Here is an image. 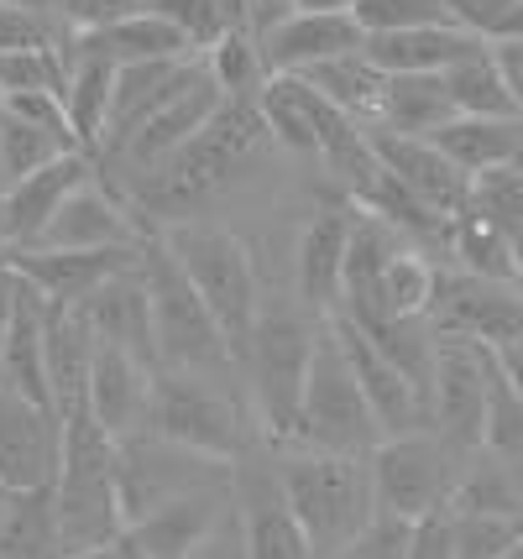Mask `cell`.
Wrapping results in <instances>:
<instances>
[{
  "label": "cell",
  "mask_w": 523,
  "mask_h": 559,
  "mask_svg": "<svg viewBox=\"0 0 523 559\" xmlns=\"http://www.w3.org/2000/svg\"><path fill=\"white\" fill-rule=\"evenodd\" d=\"M5 194H11V178H5V163H0V204H5Z\"/></svg>",
  "instance_id": "cell-51"
},
{
  "label": "cell",
  "mask_w": 523,
  "mask_h": 559,
  "mask_svg": "<svg viewBox=\"0 0 523 559\" xmlns=\"http://www.w3.org/2000/svg\"><path fill=\"white\" fill-rule=\"evenodd\" d=\"M69 22L52 16V11H26L0 0V58L5 52H26V48H69Z\"/></svg>",
  "instance_id": "cell-37"
},
{
  "label": "cell",
  "mask_w": 523,
  "mask_h": 559,
  "mask_svg": "<svg viewBox=\"0 0 523 559\" xmlns=\"http://www.w3.org/2000/svg\"><path fill=\"white\" fill-rule=\"evenodd\" d=\"M5 518H11V491L0 487V534H5Z\"/></svg>",
  "instance_id": "cell-50"
},
{
  "label": "cell",
  "mask_w": 523,
  "mask_h": 559,
  "mask_svg": "<svg viewBox=\"0 0 523 559\" xmlns=\"http://www.w3.org/2000/svg\"><path fill=\"white\" fill-rule=\"evenodd\" d=\"M492 382H498L492 345L466 341V335H440L429 408H435V435L450 439L461 455H476V450H482L487 408H492Z\"/></svg>",
  "instance_id": "cell-10"
},
{
  "label": "cell",
  "mask_w": 523,
  "mask_h": 559,
  "mask_svg": "<svg viewBox=\"0 0 523 559\" xmlns=\"http://www.w3.org/2000/svg\"><path fill=\"white\" fill-rule=\"evenodd\" d=\"M142 246H131V251H16V257H11V272H16L22 283H32L52 309H79V304H90L110 277H121V272L136 267V262H142Z\"/></svg>",
  "instance_id": "cell-18"
},
{
  "label": "cell",
  "mask_w": 523,
  "mask_h": 559,
  "mask_svg": "<svg viewBox=\"0 0 523 559\" xmlns=\"http://www.w3.org/2000/svg\"><path fill=\"white\" fill-rule=\"evenodd\" d=\"M142 277L152 298V335H157V366L163 371H194V377H225L236 371V350L225 341L215 314L204 309L194 283L183 277L163 230H152L142 246Z\"/></svg>",
  "instance_id": "cell-6"
},
{
  "label": "cell",
  "mask_w": 523,
  "mask_h": 559,
  "mask_svg": "<svg viewBox=\"0 0 523 559\" xmlns=\"http://www.w3.org/2000/svg\"><path fill=\"white\" fill-rule=\"evenodd\" d=\"M95 341L116 345V350H131L147 366H157V335H152V298H147V277H142V262L121 277H110L90 304H79ZM163 371V366H157Z\"/></svg>",
  "instance_id": "cell-21"
},
{
  "label": "cell",
  "mask_w": 523,
  "mask_h": 559,
  "mask_svg": "<svg viewBox=\"0 0 523 559\" xmlns=\"http://www.w3.org/2000/svg\"><path fill=\"white\" fill-rule=\"evenodd\" d=\"M472 455H461L450 439H440L435 429L403 439H382L372 450V491L377 512L399 518V523H419L429 512H445L455 502L461 471Z\"/></svg>",
  "instance_id": "cell-8"
},
{
  "label": "cell",
  "mask_w": 523,
  "mask_h": 559,
  "mask_svg": "<svg viewBox=\"0 0 523 559\" xmlns=\"http://www.w3.org/2000/svg\"><path fill=\"white\" fill-rule=\"evenodd\" d=\"M16 277V272H11ZM48 298L16 277V304H11V335H5V366H0V388L37 397L52 408V382H48ZM58 414V408H52Z\"/></svg>",
  "instance_id": "cell-22"
},
{
  "label": "cell",
  "mask_w": 523,
  "mask_h": 559,
  "mask_svg": "<svg viewBox=\"0 0 523 559\" xmlns=\"http://www.w3.org/2000/svg\"><path fill=\"white\" fill-rule=\"evenodd\" d=\"M482 450L508 465H523V392L502 377V366H498V382H492V408H487Z\"/></svg>",
  "instance_id": "cell-38"
},
{
  "label": "cell",
  "mask_w": 523,
  "mask_h": 559,
  "mask_svg": "<svg viewBox=\"0 0 523 559\" xmlns=\"http://www.w3.org/2000/svg\"><path fill=\"white\" fill-rule=\"evenodd\" d=\"M455 512H492V518H513L523 523V465H508L487 450H476L466 471H461V487H455Z\"/></svg>",
  "instance_id": "cell-31"
},
{
  "label": "cell",
  "mask_w": 523,
  "mask_h": 559,
  "mask_svg": "<svg viewBox=\"0 0 523 559\" xmlns=\"http://www.w3.org/2000/svg\"><path fill=\"white\" fill-rule=\"evenodd\" d=\"M189 559H247V544H241V518L230 512V518H225L221 528L204 538V544Z\"/></svg>",
  "instance_id": "cell-44"
},
{
  "label": "cell",
  "mask_w": 523,
  "mask_h": 559,
  "mask_svg": "<svg viewBox=\"0 0 523 559\" xmlns=\"http://www.w3.org/2000/svg\"><path fill=\"white\" fill-rule=\"evenodd\" d=\"M320 335H324V319L309 314L299 298H273L257 314L241 371H247L251 414H257V429H262L268 450H294L299 444L304 392H309Z\"/></svg>",
  "instance_id": "cell-1"
},
{
  "label": "cell",
  "mask_w": 523,
  "mask_h": 559,
  "mask_svg": "<svg viewBox=\"0 0 523 559\" xmlns=\"http://www.w3.org/2000/svg\"><path fill=\"white\" fill-rule=\"evenodd\" d=\"M157 230H163L174 262L194 283V293L204 298V309L215 314V324L225 330V341H230L236 361H241L251 330H257V314L268 304L247 241L221 230V225H204V219H174V225H157Z\"/></svg>",
  "instance_id": "cell-4"
},
{
  "label": "cell",
  "mask_w": 523,
  "mask_h": 559,
  "mask_svg": "<svg viewBox=\"0 0 523 559\" xmlns=\"http://www.w3.org/2000/svg\"><path fill=\"white\" fill-rule=\"evenodd\" d=\"M152 388H157V366H147L142 356H131V350L100 345V350H95V371H90L84 414L95 418L116 444L131 439V435H147Z\"/></svg>",
  "instance_id": "cell-17"
},
{
  "label": "cell",
  "mask_w": 523,
  "mask_h": 559,
  "mask_svg": "<svg viewBox=\"0 0 523 559\" xmlns=\"http://www.w3.org/2000/svg\"><path fill=\"white\" fill-rule=\"evenodd\" d=\"M204 73L221 84L225 99H257L262 84L273 79V73H268V58H262V43L251 37L247 26H236L230 37H221L215 48L204 52Z\"/></svg>",
  "instance_id": "cell-34"
},
{
  "label": "cell",
  "mask_w": 523,
  "mask_h": 559,
  "mask_svg": "<svg viewBox=\"0 0 523 559\" xmlns=\"http://www.w3.org/2000/svg\"><path fill=\"white\" fill-rule=\"evenodd\" d=\"M84 48H95L100 58H110L116 69L126 63H157V58H194V48L183 43L163 11H142V16H126L116 26H100V32H79Z\"/></svg>",
  "instance_id": "cell-28"
},
{
  "label": "cell",
  "mask_w": 523,
  "mask_h": 559,
  "mask_svg": "<svg viewBox=\"0 0 523 559\" xmlns=\"http://www.w3.org/2000/svg\"><path fill=\"white\" fill-rule=\"evenodd\" d=\"M367 131H372L377 163L393 173L419 204H429L440 219H461L472 210V178L455 168L429 136H399V131H382V126H367Z\"/></svg>",
  "instance_id": "cell-16"
},
{
  "label": "cell",
  "mask_w": 523,
  "mask_h": 559,
  "mask_svg": "<svg viewBox=\"0 0 523 559\" xmlns=\"http://www.w3.org/2000/svg\"><path fill=\"white\" fill-rule=\"evenodd\" d=\"M110 99H116V63L74 37L69 43V90H63V105H69L79 146L95 152V157L105 152V136H110Z\"/></svg>",
  "instance_id": "cell-25"
},
{
  "label": "cell",
  "mask_w": 523,
  "mask_h": 559,
  "mask_svg": "<svg viewBox=\"0 0 523 559\" xmlns=\"http://www.w3.org/2000/svg\"><path fill=\"white\" fill-rule=\"evenodd\" d=\"M63 559H131V549H126V538H121L110 549H84V555H63Z\"/></svg>",
  "instance_id": "cell-47"
},
{
  "label": "cell",
  "mask_w": 523,
  "mask_h": 559,
  "mask_svg": "<svg viewBox=\"0 0 523 559\" xmlns=\"http://www.w3.org/2000/svg\"><path fill=\"white\" fill-rule=\"evenodd\" d=\"M277 476L288 508L299 512L314 559H341L377 523L372 455H324V450H277Z\"/></svg>",
  "instance_id": "cell-2"
},
{
  "label": "cell",
  "mask_w": 523,
  "mask_h": 559,
  "mask_svg": "<svg viewBox=\"0 0 523 559\" xmlns=\"http://www.w3.org/2000/svg\"><path fill=\"white\" fill-rule=\"evenodd\" d=\"M142 11H152V0H69L63 22L79 37V32H100V26H116L126 16H142Z\"/></svg>",
  "instance_id": "cell-41"
},
{
  "label": "cell",
  "mask_w": 523,
  "mask_h": 559,
  "mask_svg": "<svg viewBox=\"0 0 523 559\" xmlns=\"http://www.w3.org/2000/svg\"><path fill=\"white\" fill-rule=\"evenodd\" d=\"M408 559H461L455 549V512H429L408 528Z\"/></svg>",
  "instance_id": "cell-42"
},
{
  "label": "cell",
  "mask_w": 523,
  "mask_h": 559,
  "mask_svg": "<svg viewBox=\"0 0 523 559\" xmlns=\"http://www.w3.org/2000/svg\"><path fill=\"white\" fill-rule=\"evenodd\" d=\"M257 110H262V121H268V136L283 146H294V152H320L324 136L346 116V110H335L324 95H314L299 73H273V79L262 84V95H257Z\"/></svg>",
  "instance_id": "cell-23"
},
{
  "label": "cell",
  "mask_w": 523,
  "mask_h": 559,
  "mask_svg": "<svg viewBox=\"0 0 523 559\" xmlns=\"http://www.w3.org/2000/svg\"><path fill=\"white\" fill-rule=\"evenodd\" d=\"M445 84L450 99H455V116H466V121H523L519 105H513V90L502 79L498 48H482L466 63H455L445 73Z\"/></svg>",
  "instance_id": "cell-30"
},
{
  "label": "cell",
  "mask_w": 523,
  "mask_h": 559,
  "mask_svg": "<svg viewBox=\"0 0 523 559\" xmlns=\"http://www.w3.org/2000/svg\"><path fill=\"white\" fill-rule=\"evenodd\" d=\"M350 230H356V210H320L299 230V246H294V298L314 319H335L341 304H346Z\"/></svg>",
  "instance_id": "cell-14"
},
{
  "label": "cell",
  "mask_w": 523,
  "mask_h": 559,
  "mask_svg": "<svg viewBox=\"0 0 523 559\" xmlns=\"http://www.w3.org/2000/svg\"><path fill=\"white\" fill-rule=\"evenodd\" d=\"M95 173H100V157H95V152H69V157H58L52 168L11 183V194L0 204V246H5L11 257H16V251H32V246L48 236L52 215L69 204V194L84 189Z\"/></svg>",
  "instance_id": "cell-15"
},
{
  "label": "cell",
  "mask_w": 523,
  "mask_h": 559,
  "mask_svg": "<svg viewBox=\"0 0 523 559\" xmlns=\"http://www.w3.org/2000/svg\"><path fill=\"white\" fill-rule=\"evenodd\" d=\"M330 330L341 335L346 345L350 366H356V382L367 392V403H372L377 424H382V439H403V435H424V429H435V408H429V392L403 371L382 345L356 324V319L335 314L330 319Z\"/></svg>",
  "instance_id": "cell-11"
},
{
  "label": "cell",
  "mask_w": 523,
  "mask_h": 559,
  "mask_svg": "<svg viewBox=\"0 0 523 559\" xmlns=\"http://www.w3.org/2000/svg\"><path fill=\"white\" fill-rule=\"evenodd\" d=\"M11 304H16V277L0 267V366H5V335H11Z\"/></svg>",
  "instance_id": "cell-46"
},
{
  "label": "cell",
  "mask_w": 523,
  "mask_h": 559,
  "mask_svg": "<svg viewBox=\"0 0 523 559\" xmlns=\"http://www.w3.org/2000/svg\"><path fill=\"white\" fill-rule=\"evenodd\" d=\"M455 116V99H450L445 73H399L388 79V95L377 110L382 131H399V136H440Z\"/></svg>",
  "instance_id": "cell-26"
},
{
  "label": "cell",
  "mask_w": 523,
  "mask_h": 559,
  "mask_svg": "<svg viewBox=\"0 0 523 559\" xmlns=\"http://www.w3.org/2000/svg\"><path fill=\"white\" fill-rule=\"evenodd\" d=\"M152 11H163V16L183 32V43L194 48V58H204L221 37H230V32L241 26L230 0H152Z\"/></svg>",
  "instance_id": "cell-35"
},
{
  "label": "cell",
  "mask_w": 523,
  "mask_h": 559,
  "mask_svg": "<svg viewBox=\"0 0 523 559\" xmlns=\"http://www.w3.org/2000/svg\"><path fill=\"white\" fill-rule=\"evenodd\" d=\"M58 471H63V418L37 397L0 388V487L11 497L52 491Z\"/></svg>",
  "instance_id": "cell-13"
},
{
  "label": "cell",
  "mask_w": 523,
  "mask_h": 559,
  "mask_svg": "<svg viewBox=\"0 0 523 559\" xmlns=\"http://www.w3.org/2000/svg\"><path fill=\"white\" fill-rule=\"evenodd\" d=\"M11 5H26V11H52V16H63V5H69V0H11Z\"/></svg>",
  "instance_id": "cell-49"
},
{
  "label": "cell",
  "mask_w": 523,
  "mask_h": 559,
  "mask_svg": "<svg viewBox=\"0 0 523 559\" xmlns=\"http://www.w3.org/2000/svg\"><path fill=\"white\" fill-rule=\"evenodd\" d=\"M299 79L314 90V95L330 99L335 110L356 116L361 126H377V110H382V95H388V73L367 58V48L346 52V58H330V63H320V69L299 73Z\"/></svg>",
  "instance_id": "cell-29"
},
{
  "label": "cell",
  "mask_w": 523,
  "mask_h": 559,
  "mask_svg": "<svg viewBox=\"0 0 523 559\" xmlns=\"http://www.w3.org/2000/svg\"><path fill=\"white\" fill-rule=\"evenodd\" d=\"M230 512H236V481L230 487L194 491V497L168 502V508H157L152 518L131 523L126 528V549H131V559H189Z\"/></svg>",
  "instance_id": "cell-19"
},
{
  "label": "cell",
  "mask_w": 523,
  "mask_h": 559,
  "mask_svg": "<svg viewBox=\"0 0 523 559\" xmlns=\"http://www.w3.org/2000/svg\"><path fill=\"white\" fill-rule=\"evenodd\" d=\"M492 48L461 26H419V32H388V37H367V58L388 79L399 73H450L455 63H466L472 52Z\"/></svg>",
  "instance_id": "cell-24"
},
{
  "label": "cell",
  "mask_w": 523,
  "mask_h": 559,
  "mask_svg": "<svg viewBox=\"0 0 523 559\" xmlns=\"http://www.w3.org/2000/svg\"><path fill=\"white\" fill-rule=\"evenodd\" d=\"M236 518H241L247 559H314L299 512L288 508L277 455H268V450H257L236 465Z\"/></svg>",
  "instance_id": "cell-12"
},
{
  "label": "cell",
  "mask_w": 523,
  "mask_h": 559,
  "mask_svg": "<svg viewBox=\"0 0 523 559\" xmlns=\"http://www.w3.org/2000/svg\"><path fill=\"white\" fill-rule=\"evenodd\" d=\"M147 429L221 465H241L247 455L268 450L247 403L225 392L221 377H194V371H157Z\"/></svg>",
  "instance_id": "cell-5"
},
{
  "label": "cell",
  "mask_w": 523,
  "mask_h": 559,
  "mask_svg": "<svg viewBox=\"0 0 523 559\" xmlns=\"http://www.w3.org/2000/svg\"><path fill=\"white\" fill-rule=\"evenodd\" d=\"M0 559H5V555H0Z\"/></svg>",
  "instance_id": "cell-54"
},
{
  "label": "cell",
  "mask_w": 523,
  "mask_h": 559,
  "mask_svg": "<svg viewBox=\"0 0 523 559\" xmlns=\"http://www.w3.org/2000/svg\"><path fill=\"white\" fill-rule=\"evenodd\" d=\"M408 528H414V523H399V518H382V512H377V523L356 538V549L341 559H408Z\"/></svg>",
  "instance_id": "cell-43"
},
{
  "label": "cell",
  "mask_w": 523,
  "mask_h": 559,
  "mask_svg": "<svg viewBox=\"0 0 523 559\" xmlns=\"http://www.w3.org/2000/svg\"><path fill=\"white\" fill-rule=\"evenodd\" d=\"M350 16L361 22L367 37H388V32H419V26H455L445 0H356Z\"/></svg>",
  "instance_id": "cell-36"
},
{
  "label": "cell",
  "mask_w": 523,
  "mask_h": 559,
  "mask_svg": "<svg viewBox=\"0 0 523 559\" xmlns=\"http://www.w3.org/2000/svg\"><path fill=\"white\" fill-rule=\"evenodd\" d=\"M502 559H523V544H519V549H508V555H502Z\"/></svg>",
  "instance_id": "cell-52"
},
{
  "label": "cell",
  "mask_w": 523,
  "mask_h": 559,
  "mask_svg": "<svg viewBox=\"0 0 523 559\" xmlns=\"http://www.w3.org/2000/svg\"><path fill=\"white\" fill-rule=\"evenodd\" d=\"M498 63H502L508 90H513V105H519V116H523V37L519 43H498Z\"/></svg>",
  "instance_id": "cell-45"
},
{
  "label": "cell",
  "mask_w": 523,
  "mask_h": 559,
  "mask_svg": "<svg viewBox=\"0 0 523 559\" xmlns=\"http://www.w3.org/2000/svg\"><path fill=\"white\" fill-rule=\"evenodd\" d=\"M382 444V424H377L367 392L356 382L341 335L324 319L320 350H314V371H309V392H304V418H299V444L294 450H324V455H356L367 461Z\"/></svg>",
  "instance_id": "cell-7"
},
{
  "label": "cell",
  "mask_w": 523,
  "mask_h": 559,
  "mask_svg": "<svg viewBox=\"0 0 523 559\" xmlns=\"http://www.w3.org/2000/svg\"><path fill=\"white\" fill-rule=\"evenodd\" d=\"M69 152H84L74 131L37 126V121H22V116H5V110H0V163H5V178H11V183L52 168V163L69 157Z\"/></svg>",
  "instance_id": "cell-32"
},
{
  "label": "cell",
  "mask_w": 523,
  "mask_h": 559,
  "mask_svg": "<svg viewBox=\"0 0 523 559\" xmlns=\"http://www.w3.org/2000/svg\"><path fill=\"white\" fill-rule=\"evenodd\" d=\"M519 544H523V523H513V518L455 512V549H461V559H502L508 549H519Z\"/></svg>",
  "instance_id": "cell-40"
},
{
  "label": "cell",
  "mask_w": 523,
  "mask_h": 559,
  "mask_svg": "<svg viewBox=\"0 0 523 559\" xmlns=\"http://www.w3.org/2000/svg\"><path fill=\"white\" fill-rule=\"evenodd\" d=\"M236 481V465L204 461L194 450H183L163 435H131L121 439V471H116V487H121V508H126V528L152 518L168 502H183L194 491L210 487H230Z\"/></svg>",
  "instance_id": "cell-9"
},
{
  "label": "cell",
  "mask_w": 523,
  "mask_h": 559,
  "mask_svg": "<svg viewBox=\"0 0 523 559\" xmlns=\"http://www.w3.org/2000/svg\"><path fill=\"white\" fill-rule=\"evenodd\" d=\"M0 105H5V95H0Z\"/></svg>",
  "instance_id": "cell-53"
},
{
  "label": "cell",
  "mask_w": 523,
  "mask_h": 559,
  "mask_svg": "<svg viewBox=\"0 0 523 559\" xmlns=\"http://www.w3.org/2000/svg\"><path fill=\"white\" fill-rule=\"evenodd\" d=\"M262 136H268V121H262L257 99H225L200 136L183 146L142 194H131V204L157 215V225H174V219H183V210H194L215 189H225Z\"/></svg>",
  "instance_id": "cell-3"
},
{
  "label": "cell",
  "mask_w": 523,
  "mask_h": 559,
  "mask_svg": "<svg viewBox=\"0 0 523 559\" xmlns=\"http://www.w3.org/2000/svg\"><path fill=\"white\" fill-rule=\"evenodd\" d=\"M450 22L482 43H519L523 37V0H445Z\"/></svg>",
  "instance_id": "cell-39"
},
{
  "label": "cell",
  "mask_w": 523,
  "mask_h": 559,
  "mask_svg": "<svg viewBox=\"0 0 523 559\" xmlns=\"http://www.w3.org/2000/svg\"><path fill=\"white\" fill-rule=\"evenodd\" d=\"M429 142L445 152L455 168L466 178H487V173H502V168H523V121H450L440 136Z\"/></svg>",
  "instance_id": "cell-27"
},
{
  "label": "cell",
  "mask_w": 523,
  "mask_h": 559,
  "mask_svg": "<svg viewBox=\"0 0 523 559\" xmlns=\"http://www.w3.org/2000/svg\"><path fill=\"white\" fill-rule=\"evenodd\" d=\"M262 43V58H268V73H309L330 63V58H346V52L367 48V32L350 11H294L268 32L257 37Z\"/></svg>",
  "instance_id": "cell-20"
},
{
  "label": "cell",
  "mask_w": 523,
  "mask_h": 559,
  "mask_svg": "<svg viewBox=\"0 0 523 559\" xmlns=\"http://www.w3.org/2000/svg\"><path fill=\"white\" fill-rule=\"evenodd\" d=\"M356 0H294V11H350Z\"/></svg>",
  "instance_id": "cell-48"
},
{
  "label": "cell",
  "mask_w": 523,
  "mask_h": 559,
  "mask_svg": "<svg viewBox=\"0 0 523 559\" xmlns=\"http://www.w3.org/2000/svg\"><path fill=\"white\" fill-rule=\"evenodd\" d=\"M0 555L5 559H63L52 491H22V497H11V518H5V534H0Z\"/></svg>",
  "instance_id": "cell-33"
}]
</instances>
